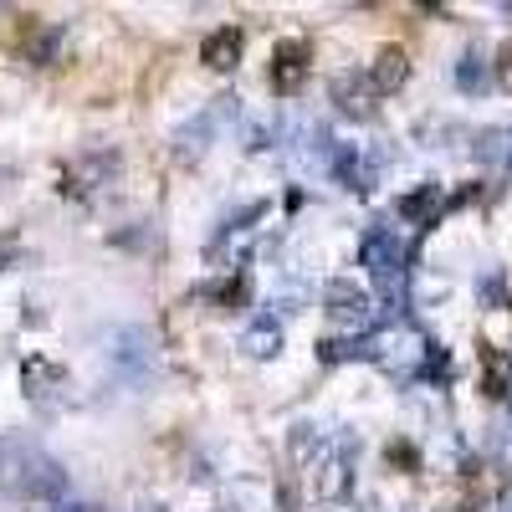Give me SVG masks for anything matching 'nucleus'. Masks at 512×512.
I'll return each mask as SVG.
<instances>
[{
    "mask_svg": "<svg viewBox=\"0 0 512 512\" xmlns=\"http://www.w3.org/2000/svg\"><path fill=\"white\" fill-rule=\"evenodd\" d=\"M303 57H308V47H297V41H287V47L277 52L272 82H277L282 93H292V88H297V77H303Z\"/></svg>",
    "mask_w": 512,
    "mask_h": 512,
    "instance_id": "obj_1",
    "label": "nucleus"
},
{
    "mask_svg": "<svg viewBox=\"0 0 512 512\" xmlns=\"http://www.w3.org/2000/svg\"><path fill=\"white\" fill-rule=\"evenodd\" d=\"M236 52H241V31H216V36L205 41V62L210 67H231Z\"/></svg>",
    "mask_w": 512,
    "mask_h": 512,
    "instance_id": "obj_2",
    "label": "nucleus"
},
{
    "mask_svg": "<svg viewBox=\"0 0 512 512\" xmlns=\"http://www.w3.org/2000/svg\"><path fill=\"white\" fill-rule=\"evenodd\" d=\"M374 77H379V88H400V82H405V52H400V47L379 52V67H374Z\"/></svg>",
    "mask_w": 512,
    "mask_h": 512,
    "instance_id": "obj_3",
    "label": "nucleus"
},
{
    "mask_svg": "<svg viewBox=\"0 0 512 512\" xmlns=\"http://www.w3.org/2000/svg\"><path fill=\"white\" fill-rule=\"evenodd\" d=\"M497 72H502V82H507V88H512V41H507V47H502V62H497Z\"/></svg>",
    "mask_w": 512,
    "mask_h": 512,
    "instance_id": "obj_4",
    "label": "nucleus"
}]
</instances>
